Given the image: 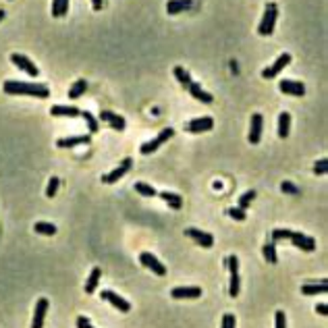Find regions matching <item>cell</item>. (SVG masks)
Wrapping results in <instances>:
<instances>
[{
  "instance_id": "1",
  "label": "cell",
  "mask_w": 328,
  "mask_h": 328,
  "mask_svg": "<svg viewBox=\"0 0 328 328\" xmlns=\"http://www.w3.org/2000/svg\"><path fill=\"white\" fill-rule=\"evenodd\" d=\"M4 91L8 96H31V98H50V89L42 83H29V81H4Z\"/></svg>"
},
{
  "instance_id": "2",
  "label": "cell",
  "mask_w": 328,
  "mask_h": 328,
  "mask_svg": "<svg viewBox=\"0 0 328 328\" xmlns=\"http://www.w3.org/2000/svg\"><path fill=\"white\" fill-rule=\"evenodd\" d=\"M276 19H278V6L274 2H268L266 4V10H264V17L257 25V33L260 36H272L274 33V25H276Z\"/></svg>"
},
{
  "instance_id": "3",
  "label": "cell",
  "mask_w": 328,
  "mask_h": 328,
  "mask_svg": "<svg viewBox=\"0 0 328 328\" xmlns=\"http://www.w3.org/2000/svg\"><path fill=\"white\" fill-rule=\"evenodd\" d=\"M174 135V129H170V127H166V129H162V131L154 137V139H150V142H146L142 148H139V152H142L144 156H148V154H152V152H156L162 144H166L168 139Z\"/></svg>"
},
{
  "instance_id": "4",
  "label": "cell",
  "mask_w": 328,
  "mask_h": 328,
  "mask_svg": "<svg viewBox=\"0 0 328 328\" xmlns=\"http://www.w3.org/2000/svg\"><path fill=\"white\" fill-rule=\"evenodd\" d=\"M291 61H293L291 54H289V52H283V54H280L270 67L264 69V71H262V77H264V79H274V77H278L280 71H283V69H287V67L291 65Z\"/></svg>"
},
{
  "instance_id": "5",
  "label": "cell",
  "mask_w": 328,
  "mask_h": 328,
  "mask_svg": "<svg viewBox=\"0 0 328 328\" xmlns=\"http://www.w3.org/2000/svg\"><path fill=\"white\" fill-rule=\"evenodd\" d=\"M10 63H13L17 69H21V71H25L27 75H31V77H38L40 75V69L33 65V61H31V58H27L25 54H19V52L10 54Z\"/></svg>"
},
{
  "instance_id": "6",
  "label": "cell",
  "mask_w": 328,
  "mask_h": 328,
  "mask_svg": "<svg viewBox=\"0 0 328 328\" xmlns=\"http://www.w3.org/2000/svg\"><path fill=\"white\" fill-rule=\"evenodd\" d=\"M131 166H133V160H131V158H125V160H121V164H119V166H116L114 170H110L108 174H104V177H102V183H106V185L116 183L119 179H123L129 170H131Z\"/></svg>"
},
{
  "instance_id": "7",
  "label": "cell",
  "mask_w": 328,
  "mask_h": 328,
  "mask_svg": "<svg viewBox=\"0 0 328 328\" xmlns=\"http://www.w3.org/2000/svg\"><path fill=\"white\" fill-rule=\"evenodd\" d=\"M278 89L283 93H289L293 98H301L306 96V85H303V81H295V79H283L278 81Z\"/></svg>"
},
{
  "instance_id": "8",
  "label": "cell",
  "mask_w": 328,
  "mask_h": 328,
  "mask_svg": "<svg viewBox=\"0 0 328 328\" xmlns=\"http://www.w3.org/2000/svg\"><path fill=\"white\" fill-rule=\"evenodd\" d=\"M139 262H142L148 270H152L156 276H164L166 274V266H164L158 257L154 255V253H150V251H144L142 255H139Z\"/></svg>"
},
{
  "instance_id": "9",
  "label": "cell",
  "mask_w": 328,
  "mask_h": 328,
  "mask_svg": "<svg viewBox=\"0 0 328 328\" xmlns=\"http://www.w3.org/2000/svg\"><path fill=\"white\" fill-rule=\"evenodd\" d=\"M212 127H214V121L210 116H197V119H191L185 125V129L189 133H206V131H212Z\"/></svg>"
},
{
  "instance_id": "10",
  "label": "cell",
  "mask_w": 328,
  "mask_h": 328,
  "mask_svg": "<svg viewBox=\"0 0 328 328\" xmlns=\"http://www.w3.org/2000/svg\"><path fill=\"white\" fill-rule=\"evenodd\" d=\"M289 241L295 245V247H299L301 251H314V249H316V239H314V237H308V235H303V233H299V231H293L291 237H289Z\"/></svg>"
},
{
  "instance_id": "11",
  "label": "cell",
  "mask_w": 328,
  "mask_h": 328,
  "mask_svg": "<svg viewBox=\"0 0 328 328\" xmlns=\"http://www.w3.org/2000/svg\"><path fill=\"white\" fill-rule=\"evenodd\" d=\"M262 129H264V116L260 112L251 114V125H249V144H260L262 142Z\"/></svg>"
},
{
  "instance_id": "12",
  "label": "cell",
  "mask_w": 328,
  "mask_h": 328,
  "mask_svg": "<svg viewBox=\"0 0 328 328\" xmlns=\"http://www.w3.org/2000/svg\"><path fill=\"white\" fill-rule=\"evenodd\" d=\"M48 308H50V301H48V299H46V297L38 299L36 310H33L31 328H44V320H46V314H48Z\"/></svg>"
},
{
  "instance_id": "13",
  "label": "cell",
  "mask_w": 328,
  "mask_h": 328,
  "mask_svg": "<svg viewBox=\"0 0 328 328\" xmlns=\"http://www.w3.org/2000/svg\"><path fill=\"white\" fill-rule=\"evenodd\" d=\"M102 299H106L108 303H112V306L116 308V310H119V312H123V314H129V312H131V303H129L127 299H123L121 295H116V293L114 291H102V295H100Z\"/></svg>"
},
{
  "instance_id": "14",
  "label": "cell",
  "mask_w": 328,
  "mask_h": 328,
  "mask_svg": "<svg viewBox=\"0 0 328 328\" xmlns=\"http://www.w3.org/2000/svg\"><path fill=\"white\" fill-rule=\"evenodd\" d=\"M185 235H187V237H191L197 245H202V247H206V249H210V247L214 245V237L210 235V233L200 231V229H187V231H185Z\"/></svg>"
},
{
  "instance_id": "15",
  "label": "cell",
  "mask_w": 328,
  "mask_h": 328,
  "mask_svg": "<svg viewBox=\"0 0 328 328\" xmlns=\"http://www.w3.org/2000/svg\"><path fill=\"white\" fill-rule=\"evenodd\" d=\"M100 121L102 123H108L114 131H125V127H127V123H125V119L121 114H114V112H110V110H102L100 112Z\"/></svg>"
},
{
  "instance_id": "16",
  "label": "cell",
  "mask_w": 328,
  "mask_h": 328,
  "mask_svg": "<svg viewBox=\"0 0 328 328\" xmlns=\"http://www.w3.org/2000/svg\"><path fill=\"white\" fill-rule=\"evenodd\" d=\"M170 295L174 299H197V297H202V289L200 287H174Z\"/></svg>"
},
{
  "instance_id": "17",
  "label": "cell",
  "mask_w": 328,
  "mask_h": 328,
  "mask_svg": "<svg viewBox=\"0 0 328 328\" xmlns=\"http://www.w3.org/2000/svg\"><path fill=\"white\" fill-rule=\"evenodd\" d=\"M187 91H189L197 102H204V104H212V102H214L212 93L206 91V89H202V85H200V83H195V81H193V83H191L189 87H187Z\"/></svg>"
},
{
  "instance_id": "18",
  "label": "cell",
  "mask_w": 328,
  "mask_h": 328,
  "mask_svg": "<svg viewBox=\"0 0 328 328\" xmlns=\"http://www.w3.org/2000/svg\"><path fill=\"white\" fill-rule=\"evenodd\" d=\"M193 6V0H168L166 2V13L168 15H179L183 10H189Z\"/></svg>"
},
{
  "instance_id": "19",
  "label": "cell",
  "mask_w": 328,
  "mask_h": 328,
  "mask_svg": "<svg viewBox=\"0 0 328 328\" xmlns=\"http://www.w3.org/2000/svg\"><path fill=\"white\" fill-rule=\"evenodd\" d=\"M91 142L89 135H77V137H65V139H58L56 146L58 148H75V146H87Z\"/></svg>"
},
{
  "instance_id": "20",
  "label": "cell",
  "mask_w": 328,
  "mask_h": 328,
  "mask_svg": "<svg viewBox=\"0 0 328 328\" xmlns=\"http://www.w3.org/2000/svg\"><path fill=\"white\" fill-rule=\"evenodd\" d=\"M326 291H328L326 278L320 280V283H306V285L301 287V293H303V295H324Z\"/></svg>"
},
{
  "instance_id": "21",
  "label": "cell",
  "mask_w": 328,
  "mask_h": 328,
  "mask_svg": "<svg viewBox=\"0 0 328 328\" xmlns=\"http://www.w3.org/2000/svg\"><path fill=\"white\" fill-rule=\"evenodd\" d=\"M291 133V114L289 112H280L278 114V137L287 139Z\"/></svg>"
},
{
  "instance_id": "22",
  "label": "cell",
  "mask_w": 328,
  "mask_h": 328,
  "mask_svg": "<svg viewBox=\"0 0 328 328\" xmlns=\"http://www.w3.org/2000/svg\"><path fill=\"white\" fill-rule=\"evenodd\" d=\"M100 278H102V270H100V268H93V270L89 272V276H87V280H85V293H87V295L96 293V289L100 285Z\"/></svg>"
},
{
  "instance_id": "23",
  "label": "cell",
  "mask_w": 328,
  "mask_h": 328,
  "mask_svg": "<svg viewBox=\"0 0 328 328\" xmlns=\"http://www.w3.org/2000/svg\"><path fill=\"white\" fill-rule=\"evenodd\" d=\"M50 114L52 116H69V119H75V116L81 114V110L77 106H52Z\"/></svg>"
},
{
  "instance_id": "24",
  "label": "cell",
  "mask_w": 328,
  "mask_h": 328,
  "mask_svg": "<svg viewBox=\"0 0 328 328\" xmlns=\"http://www.w3.org/2000/svg\"><path fill=\"white\" fill-rule=\"evenodd\" d=\"M160 197H162V200L168 204V208H172V210H181V208H183V197H181L179 193L162 191V193H160Z\"/></svg>"
},
{
  "instance_id": "25",
  "label": "cell",
  "mask_w": 328,
  "mask_h": 328,
  "mask_svg": "<svg viewBox=\"0 0 328 328\" xmlns=\"http://www.w3.org/2000/svg\"><path fill=\"white\" fill-rule=\"evenodd\" d=\"M85 91H87V81H85V79H77L75 83L71 85V89H69V98H71V100H77V98L83 96Z\"/></svg>"
},
{
  "instance_id": "26",
  "label": "cell",
  "mask_w": 328,
  "mask_h": 328,
  "mask_svg": "<svg viewBox=\"0 0 328 328\" xmlns=\"http://www.w3.org/2000/svg\"><path fill=\"white\" fill-rule=\"evenodd\" d=\"M69 13V0H52V17L61 19Z\"/></svg>"
},
{
  "instance_id": "27",
  "label": "cell",
  "mask_w": 328,
  "mask_h": 328,
  "mask_svg": "<svg viewBox=\"0 0 328 328\" xmlns=\"http://www.w3.org/2000/svg\"><path fill=\"white\" fill-rule=\"evenodd\" d=\"M174 77H177V81H179V83H181L185 89L193 83V79H191L189 71H185L183 67H174Z\"/></svg>"
},
{
  "instance_id": "28",
  "label": "cell",
  "mask_w": 328,
  "mask_h": 328,
  "mask_svg": "<svg viewBox=\"0 0 328 328\" xmlns=\"http://www.w3.org/2000/svg\"><path fill=\"white\" fill-rule=\"evenodd\" d=\"M81 119H83L85 123H87V129H89V133H98V129H100V123H98V119L93 116L91 112H87V110H81Z\"/></svg>"
},
{
  "instance_id": "29",
  "label": "cell",
  "mask_w": 328,
  "mask_h": 328,
  "mask_svg": "<svg viewBox=\"0 0 328 328\" xmlns=\"http://www.w3.org/2000/svg\"><path fill=\"white\" fill-rule=\"evenodd\" d=\"M33 231L40 233V235H48V237L56 235V227L52 222H36V225H33Z\"/></svg>"
},
{
  "instance_id": "30",
  "label": "cell",
  "mask_w": 328,
  "mask_h": 328,
  "mask_svg": "<svg viewBox=\"0 0 328 328\" xmlns=\"http://www.w3.org/2000/svg\"><path fill=\"white\" fill-rule=\"evenodd\" d=\"M264 257H266V260H268V264H276L278 262V255H276V243H266L264 245Z\"/></svg>"
},
{
  "instance_id": "31",
  "label": "cell",
  "mask_w": 328,
  "mask_h": 328,
  "mask_svg": "<svg viewBox=\"0 0 328 328\" xmlns=\"http://www.w3.org/2000/svg\"><path fill=\"white\" fill-rule=\"evenodd\" d=\"M135 191H137L139 195H144V197H156V189H154L152 185L144 183V181H137V183H135Z\"/></svg>"
},
{
  "instance_id": "32",
  "label": "cell",
  "mask_w": 328,
  "mask_h": 328,
  "mask_svg": "<svg viewBox=\"0 0 328 328\" xmlns=\"http://www.w3.org/2000/svg\"><path fill=\"white\" fill-rule=\"evenodd\" d=\"M239 291H241V278H239V272H235V274H231L229 295H231V297H239Z\"/></svg>"
},
{
  "instance_id": "33",
  "label": "cell",
  "mask_w": 328,
  "mask_h": 328,
  "mask_svg": "<svg viewBox=\"0 0 328 328\" xmlns=\"http://www.w3.org/2000/svg\"><path fill=\"white\" fill-rule=\"evenodd\" d=\"M253 197H255V191H253V189L245 191V193L239 197V208H241V210H247V208L251 206V202H253Z\"/></svg>"
},
{
  "instance_id": "34",
  "label": "cell",
  "mask_w": 328,
  "mask_h": 328,
  "mask_svg": "<svg viewBox=\"0 0 328 328\" xmlns=\"http://www.w3.org/2000/svg\"><path fill=\"white\" fill-rule=\"evenodd\" d=\"M58 187H61V179L58 177H52L48 181V187H46V197H54L56 191H58Z\"/></svg>"
},
{
  "instance_id": "35",
  "label": "cell",
  "mask_w": 328,
  "mask_h": 328,
  "mask_svg": "<svg viewBox=\"0 0 328 328\" xmlns=\"http://www.w3.org/2000/svg\"><path fill=\"white\" fill-rule=\"evenodd\" d=\"M291 233H293V231H289V229H274V231H272V243H278V241L289 239Z\"/></svg>"
},
{
  "instance_id": "36",
  "label": "cell",
  "mask_w": 328,
  "mask_h": 328,
  "mask_svg": "<svg viewBox=\"0 0 328 328\" xmlns=\"http://www.w3.org/2000/svg\"><path fill=\"white\" fill-rule=\"evenodd\" d=\"M280 189H283L285 193H289V195H299L301 193L299 187L295 183H291V181H283V183H280Z\"/></svg>"
},
{
  "instance_id": "37",
  "label": "cell",
  "mask_w": 328,
  "mask_h": 328,
  "mask_svg": "<svg viewBox=\"0 0 328 328\" xmlns=\"http://www.w3.org/2000/svg\"><path fill=\"white\" fill-rule=\"evenodd\" d=\"M227 214H229L231 218H235V220H245V218H247V212H245V210H241L239 206H237V208H229Z\"/></svg>"
},
{
  "instance_id": "38",
  "label": "cell",
  "mask_w": 328,
  "mask_h": 328,
  "mask_svg": "<svg viewBox=\"0 0 328 328\" xmlns=\"http://www.w3.org/2000/svg\"><path fill=\"white\" fill-rule=\"evenodd\" d=\"M274 328H287V316H285V312H276L274 314Z\"/></svg>"
},
{
  "instance_id": "39",
  "label": "cell",
  "mask_w": 328,
  "mask_h": 328,
  "mask_svg": "<svg viewBox=\"0 0 328 328\" xmlns=\"http://www.w3.org/2000/svg\"><path fill=\"white\" fill-rule=\"evenodd\" d=\"M314 172H316V174H326V172H328V160L322 158V160L316 162V164H314Z\"/></svg>"
},
{
  "instance_id": "40",
  "label": "cell",
  "mask_w": 328,
  "mask_h": 328,
  "mask_svg": "<svg viewBox=\"0 0 328 328\" xmlns=\"http://www.w3.org/2000/svg\"><path fill=\"white\" fill-rule=\"evenodd\" d=\"M227 268L231 270V274L239 272V260H237V255H229L227 257Z\"/></svg>"
},
{
  "instance_id": "41",
  "label": "cell",
  "mask_w": 328,
  "mask_h": 328,
  "mask_svg": "<svg viewBox=\"0 0 328 328\" xmlns=\"http://www.w3.org/2000/svg\"><path fill=\"white\" fill-rule=\"evenodd\" d=\"M220 328H235V314H225V316H222V326Z\"/></svg>"
},
{
  "instance_id": "42",
  "label": "cell",
  "mask_w": 328,
  "mask_h": 328,
  "mask_svg": "<svg viewBox=\"0 0 328 328\" xmlns=\"http://www.w3.org/2000/svg\"><path fill=\"white\" fill-rule=\"evenodd\" d=\"M77 328H93V326H91V322L85 318V316H79V318H77Z\"/></svg>"
},
{
  "instance_id": "43",
  "label": "cell",
  "mask_w": 328,
  "mask_h": 328,
  "mask_svg": "<svg viewBox=\"0 0 328 328\" xmlns=\"http://www.w3.org/2000/svg\"><path fill=\"white\" fill-rule=\"evenodd\" d=\"M316 312H318L320 316H328V306L326 303H318V306H316Z\"/></svg>"
},
{
  "instance_id": "44",
  "label": "cell",
  "mask_w": 328,
  "mask_h": 328,
  "mask_svg": "<svg viewBox=\"0 0 328 328\" xmlns=\"http://www.w3.org/2000/svg\"><path fill=\"white\" fill-rule=\"evenodd\" d=\"M91 4H93V10H102L104 0H91Z\"/></svg>"
},
{
  "instance_id": "45",
  "label": "cell",
  "mask_w": 328,
  "mask_h": 328,
  "mask_svg": "<svg viewBox=\"0 0 328 328\" xmlns=\"http://www.w3.org/2000/svg\"><path fill=\"white\" fill-rule=\"evenodd\" d=\"M4 17H6V13H4V10H2V8H0V23H2V21H4Z\"/></svg>"
}]
</instances>
